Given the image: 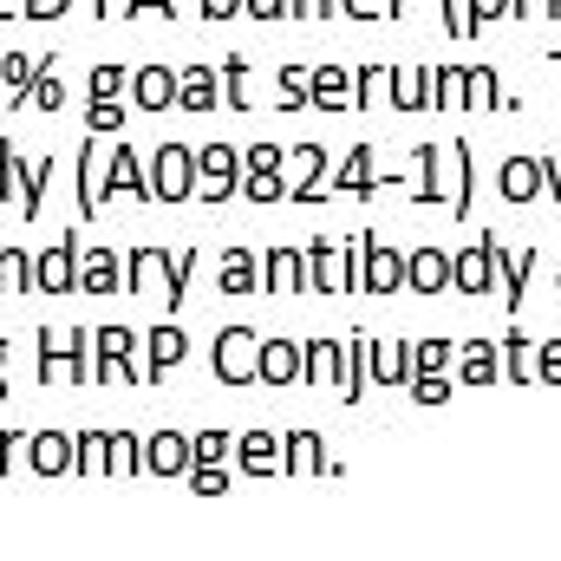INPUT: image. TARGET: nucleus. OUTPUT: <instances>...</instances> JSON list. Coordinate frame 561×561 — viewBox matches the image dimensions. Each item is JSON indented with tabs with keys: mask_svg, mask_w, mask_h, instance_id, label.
Here are the masks:
<instances>
[{
	"mask_svg": "<svg viewBox=\"0 0 561 561\" xmlns=\"http://www.w3.org/2000/svg\"><path fill=\"white\" fill-rule=\"evenodd\" d=\"M183 463V437H157L150 444V470H176Z\"/></svg>",
	"mask_w": 561,
	"mask_h": 561,
	"instance_id": "f257e3e1",
	"label": "nucleus"
},
{
	"mask_svg": "<svg viewBox=\"0 0 561 561\" xmlns=\"http://www.w3.org/2000/svg\"><path fill=\"white\" fill-rule=\"evenodd\" d=\"M222 373H229V379L249 373V333H229V359H222Z\"/></svg>",
	"mask_w": 561,
	"mask_h": 561,
	"instance_id": "f03ea898",
	"label": "nucleus"
},
{
	"mask_svg": "<svg viewBox=\"0 0 561 561\" xmlns=\"http://www.w3.org/2000/svg\"><path fill=\"white\" fill-rule=\"evenodd\" d=\"M150 353H157V366H176V359H183V340H176V333H157Z\"/></svg>",
	"mask_w": 561,
	"mask_h": 561,
	"instance_id": "7ed1b4c3",
	"label": "nucleus"
},
{
	"mask_svg": "<svg viewBox=\"0 0 561 561\" xmlns=\"http://www.w3.org/2000/svg\"><path fill=\"white\" fill-rule=\"evenodd\" d=\"M39 470H66V437H39Z\"/></svg>",
	"mask_w": 561,
	"mask_h": 561,
	"instance_id": "20e7f679",
	"label": "nucleus"
},
{
	"mask_svg": "<svg viewBox=\"0 0 561 561\" xmlns=\"http://www.w3.org/2000/svg\"><path fill=\"white\" fill-rule=\"evenodd\" d=\"M170 99V79L163 72H144V105H163Z\"/></svg>",
	"mask_w": 561,
	"mask_h": 561,
	"instance_id": "39448f33",
	"label": "nucleus"
},
{
	"mask_svg": "<svg viewBox=\"0 0 561 561\" xmlns=\"http://www.w3.org/2000/svg\"><path fill=\"white\" fill-rule=\"evenodd\" d=\"M39 280H46V287H59V280H66V262H59V255H46V262H39Z\"/></svg>",
	"mask_w": 561,
	"mask_h": 561,
	"instance_id": "423d86ee",
	"label": "nucleus"
},
{
	"mask_svg": "<svg viewBox=\"0 0 561 561\" xmlns=\"http://www.w3.org/2000/svg\"><path fill=\"white\" fill-rule=\"evenodd\" d=\"M536 190V170H510V196H529Z\"/></svg>",
	"mask_w": 561,
	"mask_h": 561,
	"instance_id": "0eeeda50",
	"label": "nucleus"
},
{
	"mask_svg": "<svg viewBox=\"0 0 561 561\" xmlns=\"http://www.w3.org/2000/svg\"><path fill=\"white\" fill-rule=\"evenodd\" d=\"M53 7H66V0H33V13H53Z\"/></svg>",
	"mask_w": 561,
	"mask_h": 561,
	"instance_id": "6e6552de",
	"label": "nucleus"
}]
</instances>
